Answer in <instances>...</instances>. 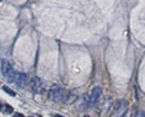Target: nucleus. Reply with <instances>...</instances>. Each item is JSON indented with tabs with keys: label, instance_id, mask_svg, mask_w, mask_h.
<instances>
[{
	"label": "nucleus",
	"instance_id": "obj_1",
	"mask_svg": "<svg viewBox=\"0 0 145 117\" xmlns=\"http://www.w3.org/2000/svg\"><path fill=\"white\" fill-rule=\"evenodd\" d=\"M127 106H128V103L125 99L119 100L113 107V114H112V117H123L127 111Z\"/></svg>",
	"mask_w": 145,
	"mask_h": 117
},
{
	"label": "nucleus",
	"instance_id": "obj_2",
	"mask_svg": "<svg viewBox=\"0 0 145 117\" xmlns=\"http://www.w3.org/2000/svg\"><path fill=\"white\" fill-rule=\"evenodd\" d=\"M62 95H63V91L60 86L58 85H53L50 89V93H49V96L50 98L53 100V102H59L61 98H62Z\"/></svg>",
	"mask_w": 145,
	"mask_h": 117
},
{
	"label": "nucleus",
	"instance_id": "obj_3",
	"mask_svg": "<svg viewBox=\"0 0 145 117\" xmlns=\"http://www.w3.org/2000/svg\"><path fill=\"white\" fill-rule=\"evenodd\" d=\"M1 70H2V75L6 78H8L13 73L12 72V65L6 60L2 61V68H1Z\"/></svg>",
	"mask_w": 145,
	"mask_h": 117
},
{
	"label": "nucleus",
	"instance_id": "obj_4",
	"mask_svg": "<svg viewBox=\"0 0 145 117\" xmlns=\"http://www.w3.org/2000/svg\"><path fill=\"white\" fill-rule=\"evenodd\" d=\"M101 87L100 86H95L93 89H92V92H91V96H90V103H92V104H95V103H98V100L101 96Z\"/></svg>",
	"mask_w": 145,
	"mask_h": 117
},
{
	"label": "nucleus",
	"instance_id": "obj_5",
	"mask_svg": "<svg viewBox=\"0 0 145 117\" xmlns=\"http://www.w3.org/2000/svg\"><path fill=\"white\" fill-rule=\"evenodd\" d=\"M26 82H27V75L24 73H16L14 83L18 87H23Z\"/></svg>",
	"mask_w": 145,
	"mask_h": 117
},
{
	"label": "nucleus",
	"instance_id": "obj_6",
	"mask_svg": "<svg viewBox=\"0 0 145 117\" xmlns=\"http://www.w3.org/2000/svg\"><path fill=\"white\" fill-rule=\"evenodd\" d=\"M40 86H41V79H40L38 76L32 77L31 82H30V88H31L33 92H37V91H38V89L40 88Z\"/></svg>",
	"mask_w": 145,
	"mask_h": 117
},
{
	"label": "nucleus",
	"instance_id": "obj_7",
	"mask_svg": "<svg viewBox=\"0 0 145 117\" xmlns=\"http://www.w3.org/2000/svg\"><path fill=\"white\" fill-rule=\"evenodd\" d=\"M78 99V95L76 93H73V92H70L68 95H67V97L66 99H64V102H66L67 104H71L73 102H76V100Z\"/></svg>",
	"mask_w": 145,
	"mask_h": 117
},
{
	"label": "nucleus",
	"instance_id": "obj_8",
	"mask_svg": "<svg viewBox=\"0 0 145 117\" xmlns=\"http://www.w3.org/2000/svg\"><path fill=\"white\" fill-rule=\"evenodd\" d=\"M2 89H3V91L6 92L7 94L11 95V96H14V95H16V93H14V92L12 91V89H11V88H9L8 86H6V85H4V86H2Z\"/></svg>",
	"mask_w": 145,
	"mask_h": 117
},
{
	"label": "nucleus",
	"instance_id": "obj_9",
	"mask_svg": "<svg viewBox=\"0 0 145 117\" xmlns=\"http://www.w3.org/2000/svg\"><path fill=\"white\" fill-rule=\"evenodd\" d=\"M135 117H145V111L144 110H141V111H138V113L136 114Z\"/></svg>",
	"mask_w": 145,
	"mask_h": 117
},
{
	"label": "nucleus",
	"instance_id": "obj_10",
	"mask_svg": "<svg viewBox=\"0 0 145 117\" xmlns=\"http://www.w3.org/2000/svg\"><path fill=\"white\" fill-rule=\"evenodd\" d=\"M6 111H7V113H11V111H12V108H11V106H9V105H6Z\"/></svg>",
	"mask_w": 145,
	"mask_h": 117
},
{
	"label": "nucleus",
	"instance_id": "obj_11",
	"mask_svg": "<svg viewBox=\"0 0 145 117\" xmlns=\"http://www.w3.org/2000/svg\"><path fill=\"white\" fill-rule=\"evenodd\" d=\"M14 117H24L22 114H19V113H17V114H16L14 115Z\"/></svg>",
	"mask_w": 145,
	"mask_h": 117
},
{
	"label": "nucleus",
	"instance_id": "obj_12",
	"mask_svg": "<svg viewBox=\"0 0 145 117\" xmlns=\"http://www.w3.org/2000/svg\"><path fill=\"white\" fill-rule=\"evenodd\" d=\"M54 117H64V116H62V115H60V114H56Z\"/></svg>",
	"mask_w": 145,
	"mask_h": 117
},
{
	"label": "nucleus",
	"instance_id": "obj_13",
	"mask_svg": "<svg viewBox=\"0 0 145 117\" xmlns=\"http://www.w3.org/2000/svg\"><path fill=\"white\" fill-rule=\"evenodd\" d=\"M1 108H2V105H1V104H0V110H1Z\"/></svg>",
	"mask_w": 145,
	"mask_h": 117
}]
</instances>
